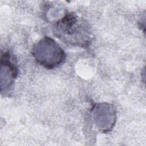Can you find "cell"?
I'll use <instances>...</instances> for the list:
<instances>
[{
  "label": "cell",
  "instance_id": "cell-3",
  "mask_svg": "<svg viewBox=\"0 0 146 146\" xmlns=\"http://www.w3.org/2000/svg\"><path fill=\"white\" fill-rule=\"evenodd\" d=\"M91 117L96 129L103 133L110 132L116 121V111L112 104L108 103H98L94 105Z\"/></svg>",
  "mask_w": 146,
  "mask_h": 146
},
{
  "label": "cell",
  "instance_id": "cell-2",
  "mask_svg": "<svg viewBox=\"0 0 146 146\" xmlns=\"http://www.w3.org/2000/svg\"><path fill=\"white\" fill-rule=\"evenodd\" d=\"M32 55L36 62L47 69L55 68L66 60L63 49L52 38L45 36L36 42L33 47Z\"/></svg>",
  "mask_w": 146,
  "mask_h": 146
},
{
  "label": "cell",
  "instance_id": "cell-4",
  "mask_svg": "<svg viewBox=\"0 0 146 146\" xmlns=\"http://www.w3.org/2000/svg\"><path fill=\"white\" fill-rule=\"evenodd\" d=\"M18 74L16 58L9 51H5L1 57V92L9 95L13 89Z\"/></svg>",
  "mask_w": 146,
  "mask_h": 146
},
{
  "label": "cell",
  "instance_id": "cell-1",
  "mask_svg": "<svg viewBox=\"0 0 146 146\" xmlns=\"http://www.w3.org/2000/svg\"><path fill=\"white\" fill-rule=\"evenodd\" d=\"M54 35L63 42L74 46L87 48L91 33L87 21L74 12L66 13L54 25Z\"/></svg>",
  "mask_w": 146,
  "mask_h": 146
}]
</instances>
